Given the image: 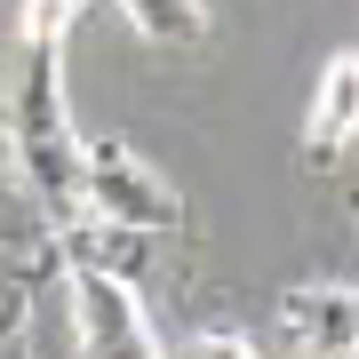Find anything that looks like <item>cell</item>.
<instances>
[{
  "mask_svg": "<svg viewBox=\"0 0 359 359\" xmlns=\"http://www.w3.org/2000/svg\"><path fill=\"white\" fill-rule=\"evenodd\" d=\"M0 128H8L16 192L48 216V231H65L80 216V136L65 112V40H25Z\"/></svg>",
  "mask_w": 359,
  "mask_h": 359,
  "instance_id": "obj_1",
  "label": "cell"
},
{
  "mask_svg": "<svg viewBox=\"0 0 359 359\" xmlns=\"http://www.w3.org/2000/svg\"><path fill=\"white\" fill-rule=\"evenodd\" d=\"M80 216L160 240V231L184 224V200L152 176V160H144L128 136H96V144H80Z\"/></svg>",
  "mask_w": 359,
  "mask_h": 359,
  "instance_id": "obj_2",
  "label": "cell"
},
{
  "mask_svg": "<svg viewBox=\"0 0 359 359\" xmlns=\"http://www.w3.org/2000/svg\"><path fill=\"white\" fill-rule=\"evenodd\" d=\"M65 287H72V327H80V359H160L152 320L136 304V280L104 264L65 256Z\"/></svg>",
  "mask_w": 359,
  "mask_h": 359,
  "instance_id": "obj_3",
  "label": "cell"
},
{
  "mask_svg": "<svg viewBox=\"0 0 359 359\" xmlns=\"http://www.w3.org/2000/svg\"><path fill=\"white\" fill-rule=\"evenodd\" d=\"M351 144H359V48H335L320 65L311 112H304V160L311 168H335Z\"/></svg>",
  "mask_w": 359,
  "mask_h": 359,
  "instance_id": "obj_4",
  "label": "cell"
},
{
  "mask_svg": "<svg viewBox=\"0 0 359 359\" xmlns=\"http://www.w3.org/2000/svg\"><path fill=\"white\" fill-rule=\"evenodd\" d=\"M280 335L311 359H335L351 351L359 335V287H287L280 295Z\"/></svg>",
  "mask_w": 359,
  "mask_h": 359,
  "instance_id": "obj_5",
  "label": "cell"
},
{
  "mask_svg": "<svg viewBox=\"0 0 359 359\" xmlns=\"http://www.w3.org/2000/svg\"><path fill=\"white\" fill-rule=\"evenodd\" d=\"M120 16L144 40H168V48H200L208 40V8L200 0H120Z\"/></svg>",
  "mask_w": 359,
  "mask_h": 359,
  "instance_id": "obj_6",
  "label": "cell"
},
{
  "mask_svg": "<svg viewBox=\"0 0 359 359\" xmlns=\"http://www.w3.org/2000/svg\"><path fill=\"white\" fill-rule=\"evenodd\" d=\"M88 0H25V40H65Z\"/></svg>",
  "mask_w": 359,
  "mask_h": 359,
  "instance_id": "obj_7",
  "label": "cell"
},
{
  "mask_svg": "<svg viewBox=\"0 0 359 359\" xmlns=\"http://www.w3.org/2000/svg\"><path fill=\"white\" fill-rule=\"evenodd\" d=\"M184 359H264V351H256V344H248V335H240V327H208V335H200V344H192V351H184Z\"/></svg>",
  "mask_w": 359,
  "mask_h": 359,
  "instance_id": "obj_8",
  "label": "cell"
},
{
  "mask_svg": "<svg viewBox=\"0 0 359 359\" xmlns=\"http://www.w3.org/2000/svg\"><path fill=\"white\" fill-rule=\"evenodd\" d=\"M335 359H359V335H351V351H335Z\"/></svg>",
  "mask_w": 359,
  "mask_h": 359,
  "instance_id": "obj_9",
  "label": "cell"
},
{
  "mask_svg": "<svg viewBox=\"0 0 359 359\" xmlns=\"http://www.w3.org/2000/svg\"><path fill=\"white\" fill-rule=\"evenodd\" d=\"M351 224H359V192H351Z\"/></svg>",
  "mask_w": 359,
  "mask_h": 359,
  "instance_id": "obj_10",
  "label": "cell"
}]
</instances>
